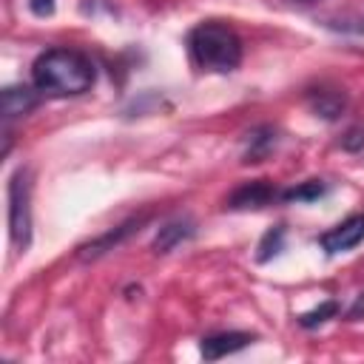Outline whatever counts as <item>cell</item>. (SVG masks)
Masks as SVG:
<instances>
[{
  "label": "cell",
  "instance_id": "277c9868",
  "mask_svg": "<svg viewBox=\"0 0 364 364\" xmlns=\"http://www.w3.org/2000/svg\"><path fill=\"white\" fill-rule=\"evenodd\" d=\"M361 242H364V213H353V216H347L344 222H338L336 228H330L318 236V245L327 256L347 253V250L358 247Z\"/></svg>",
  "mask_w": 364,
  "mask_h": 364
},
{
  "label": "cell",
  "instance_id": "4fadbf2b",
  "mask_svg": "<svg viewBox=\"0 0 364 364\" xmlns=\"http://www.w3.org/2000/svg\"><path fill=\"white\" fill-rule=\"evenodd\" d=\"M327 193V182L321 179H307L301 185H293V188H284L279 191V199L282 202H316Z\"/></svg>",
  "mask_w": 364,
  "mask_h": 364
},
{
  "label": "cell",
  "instance_id": "ac0fdd59",
  "mask_svg": "<svg viewBox=\"0 0 364 364\" xmlns=\"http://www.w3.org/2000/svg\"><path fill=\"white\" fill-rule=\"evenodd\" d=\"M293 3H313V0H293Z\"/></svg>",
  "mask_w": 364,
  "mask_h": 364
},
{
  "label": "cell",
  "instance_id": "9c48e42d",
  "mask_svg": "<svg viewBox=\"0 0 364 364\" xmlns=\"http://www.w3.org/2000/svg\"><path fill=\"white\" fill-rule=\"evenodd\" d=\"M40 102V91L34 85H6L3 88V119L11 122L17 117H26Z\"/></svg>",
  "mask_w": 364,
  "mask_h": 364
},
{
  "label": "cell",
  "instance_id": "5b68a950",
  "mask_svg": "<svg viewBox=\"0 0 364 364\" xmlns=\"http://www.w3.org/2000/svg\"><path fill=\"white\" fill-rule=\"evenodd\" d=\"M145 222H148V213L134 216V219H128V222H122V225L111 228L108 233H102V236L91 239L88 245H82V247L77 250V259H80V262H94V259H100L102 253H108V250H114L117 245H122V242H125L131 233H136V230H139Z\"/></svg>",
  "mask_w": 364,
  "mask_h": 364
},
{
  "label": "cell",
  "instance_id": "8992f818",
  "mask_svg": "<svg viewBox=\"0 0 364 364\" xmlns=\"http://www.w3.org/2000/svg\"><path fill=\"white\" fill-rule=\"evenodd\" d=\"M276 199H279V191H276L267 179H253V182L239 185V188L228 196L225 208H228V210H256V208H264V205H270V202H276Z\"/></svg>",
  "mask_w": 364,
  "mask_h": 364
},
{
  "label": "cell",
  "instance_id": "52a82bcc",
  "mask_svg": "<svg viewBox=\"0 0 364 364\" xmlns=\"http://www.w3.org/2000/svg\"><path fill=\"white\" fill-rule=\"evenodd\" d=\"M256 336L253 333H242V330H228V333H213V336H205L202 344H199V353L205 361H219L230 353H239L245 350L247 344H253Z\"/></svg>",
  "mask_w": 364,
  "mask_h": 364
},
{
  "label": "cell",
  "instance_id": "8fae6325",
  "mask_svg": "<svg viewBox=\"0 0 364 364\" xmlns=\"http://www.w3.org/2000/svg\"><path fill=\"white\" fill-rule=\"evenodd\" d=\"M279 142V134L273 125H259V128H250L245 134V151H242V162L245 165H256V162H264L270 156V151L276 148Z\"/></svg>",
  "mask_w": 364,
  "mask_h": 364
},
{
  "label": "cell",
  "instance_id": "ba28073f",
  "mask_svg": "<svg viewBox=\"0 0 364 364\" xmlns=\"http://www.w3.org/2000/svg\"><path fill=\"white\" fill-rule=\"evenodd\" d=\"M193 233H196L193 219H188V216L171 219V222H165V225L156 230V236H154V242H151V250H154L156 256H165V253H171L176 245L188 242Z\"/></svg>",
  "mask_w": 364,
  "mask_h": 364
},
{
  "label": "cell",
  "instance_id": "5bb4252c",
  "mask_svg": "<svg viewBox=\"0 0 364 364\" xmlns=\"http://www.w3.org/2000/svg\"><path fill=\"white\" fill-rule=\"evenodd\" d=\"M336 316H338V301H336V299H327V301H321L318 307L301 313L296 321H299V327H304V330H316V327H321L324 321H330V318H336Z\"/></svg>",
  "mask_w": 364,
  "mask_h": 364
},
{
  "label": "cell",
  "instance_id": "7a4b0ae2",
  "mask_svg": "<svg viewBox=\"0 0 364 364\" xmlns=\"http://www.w3.org/2000/svg\"><path fill=\"white\" fill-rule=\"evenodd\" d=\"M188 51L196 68L213 71V74H228L242 63V37L228 26V23H199L188 31Z\"/></svg>",
  "mask_w": 364,
  "mask_h": 364
},
{
  "label": "cell",
  "instance_id": "7c38bea8",
  "mask_svg": "<svg viewBox=\"0 0 364 364\" xmlns=\"http://www.w3.org/2000/svg\"><path fill=\"white\" fill-rule=\"evenodd\" d=\"M284 239H287V228H284V225H273V228H267L264 236H262L259 245H256V256H253V259H256L259 264L276 259V256L284 250Z\"/></svg>",
  "mask_w": 364,
  "mask_h": 364
},
{
  "label": "cell",
  "instance_id": "6da1fadb",
  "mask_svg": "<svg viewBox=\"0 0 364 364\" xmlns=\"http://www.w3.org/2000/svg\"><path fill=\"white\" fill-rule=\"evenodd\" d=\"M31 82L48 97H77L97 82V65L77 48H46L31 63Z\"/></svg>",
  "mask_w": 364,
  "mask_h": 364
},
{
  "label": "cell",
  "instance_id": "30bf717a",
  "mask_svg": "<svg viewBox=\"0 0 364 364\" xmlns=\"http://www.w3.org/2000/svg\"><path fill=\"white\" fill-rule=\"evenodd\" d=\"M307 105H310V111H313L316 117L333 122V119H338V117L344 114V108H347V94H344L341 88H310V91H307Z\"/></svg>",
  "mask_w": 364,
  "mask_h": 364
},
{
  "label": "cell",
  "instance_id": "9a60e30c",
  "mask_svg": "<svg viewBox=\"0 0 364 364\" xmlns=\"http://www.w3.org/2000/svg\"><path fill=\"white\" fill-rule=\"evenodd\" d=\"M341 148L350 151V154L364 151V125H361V122H358V125H350V128L344 131V136H341Z\"/></svg>",
  "mask_w": 364,
  "mask_h": 364
},
{
  "label": "cell",
  "instance_id": "3957f363",
  "mask_svg": "<svg viewBox=\"0 0 364 364\" xmlns=\"http://www.w3.org/2000/svg\"><path fill=\"white\" fill-rule=\"evenodd\" d=\"M31 171L17 168L9 182V233L14 247L26 250L31 245Z\"/></svg>",
  "mask_w": 364,
  "mask_h": 364
},
{
  "label": "cell",
  "instance_id": "e0dca14e",
  "mask_svg": "<svg viewBox=\"0 0 364 364\" xmlns=\"http://www.w3.org/2000/svg\"><path fill=\"white\" fill-rule=\"evenodd\" d=\"M344 318H347V321H358V318H364V293H358V296L353 299V304L347 307Z\"/></svg>",
  "mask_w": 364,
  "mask_h": 364
},
{
  "label": "cell",
  "instance_id": "2e32d148",
  "mask_svg": "<svg viewBox=\"0 0 364 364\" xmlns=\"http://www.w3.org/2000/svg\"><path fill=\"white\" fill-rule=\"evenodd\" d=\"M28 9L34 17H51L57 9V0H28Z\"/></svg>",
  "mask_w": 364,
  "mask_h": 364
}]
</instances>
